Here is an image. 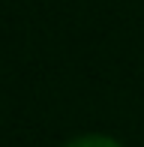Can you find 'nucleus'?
Masks as SVG:
<instances>
[{
    "mask_svg": "<svg viewBox=\"0 0 144 147\" xmlns=\"http://www.w3.org/2000/svg\"><path fill=\"white\" fill-rule=\"evenodd\" d=\"M66 147H120V144L114 138H108V135H81L75 141H69Z\"/></svg>",
    "mask_w": 144,
    "mask_h": 147,
    "instance_id": "obj_1",
    "label": "nucleus"
}]
</instances>
